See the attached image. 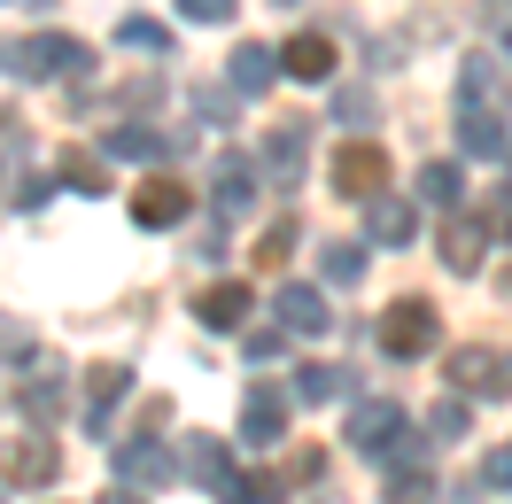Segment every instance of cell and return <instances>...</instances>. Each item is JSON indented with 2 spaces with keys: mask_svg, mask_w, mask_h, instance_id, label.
Wrapping results in <instances>:
<instances>
[{
  "mask_svg": "<svg viewBox=\"0 0 512 504\" xmlns=\"http://www.w3.org/2000/svg\"><path fill=\"white\" fill-rule=\"evenodd\" d=\"M94 63L86 47L70 32H32V39H8L0 47V70L8 78H24V86H47V78H78V70Z\"/></svg>",
  "mask_w": 512,
  "mask_h": 504,
  "instance_id": "1",
  "label": "cell"
},
{
  "mask_svg": "<svg viewBox=\"0 0 512 504\" xmlns=\"http://www.w3.org/2000/svg\"><path fill=\"white\" fill-rule=\"evenodd\" d=\"M443 380L458 388V396H489V404H505L512 396V349L497 342H466L443 357Z\"/></svg>",
  "mask_w": 512,
  "mask_h": 504,
  "instance_id": "2",
  "label": "cell"
},
{
  "mask_svg": "<svg viewBox=\"0 0 512 504\" xmlns=\"http://www.w3.org/2000/svg\"><path fill=\"white\" fill-rule=\"evenodd\" d=\"M326 179H334V194H350V202H373L388 187V148L381 140H342L334 163H326Z\"/></svg>",
  "mask_w": 512,
  "mask_h": 504,
  "instance_id": "3",
  "label": "cell"
},
{
  "mask_svg": "<svg viewBox=\"0 0 512 504\" xmlns=\"http://www.w3.org/2000/svg\"><path fill=\"white\" fill-rule=\"evenodd\" d=\"M435 334H443V318H435V303H419V295H404V303L381 311V349L388 357H427Z\"/></svg>",
  "mask_w": 512,
  "mask_h": 504,
  "instance_id": "4",
  "label": "cell"
},
{
  "mask_svg": "<svg viewBox=\"0 0 512 504\" xmlns=\"http://www.w3.org/2000/svg\"><path fill=\"white\" fill-rule=\"evenodd\" d=\"M0 473H8V489H47L63 473V442L55 435H8L0 442Z\"/></svg>",
  "mask_w": 512,
  "mask_h": 504,
  "instance_id": "5",
  "label": "cell"
},
{
  "mask_svg": "<svg viewBox=\"0 0 512 504\" xmlns=\"http://www.w3.org/2000/svg\"><path fill=\"white\" fill-rule=\"evenodd\" d=\"M303 163H311V125H303V117H280L272 140H264V179L280 194H295L303 187Z\"/></svg>",
  "mask_w": 512,
  "mask_h": 504,
  "instance_id": "6",
  "label": "cell"
},
{
  "mask_svg": "<svg viewBox=\"0 0 512 504\" xmlns=\"http://www.w3.org/2000/svg\"><path fill=\"white\" fill-rule=\"evenodd\" d=\"M350 442L365 450V458H388V450L404 442V411L388 404V396H365V404H350Z\"/></svg>",
  "mask_w": 512,
  "mask_h": 504,
  "instance_id": "7",
  "label": "cell"
},
{
  "mask_svg": "<svg viewBox=\"0 0 512 504\" xmlns=\"http://www.w3.org/2000/svg\"><path fill=\"white\" fill-rule=\"evenodd\" d=\"M210 202H218L225 218H241L256 202V156H241V148H225L218 163H210Z\"/></svg>",
  "mask_w": 512,
  "mask_h": 504,
  "instance_id": "8",
  "label": "cell"
},
{
  "mask_svg": "<svg viewBox=\"0 0 512 504\" xmlns=\"http://www.w3.org/2000/svg\"><path fill=\"white\" fill-rule=\"evenodd\" d=\"M187 210H194V187H179V179H148V187H132V225H148V233L179 225Z\"/></svg>",
  "mask_w": 512,
  "mask_h": 504,
  "instance_id": "9",
  "label": "cell"
},
{
  "mask_svg": "<svg viewBox=\"0 0 512 504\" xmlns=\"http://www.w3.org/2000/svg\"><path fill=\"white\" fill-rule=\"evenodd\" d=\"M505 63L497 55H466L458 63V109H505Z\"/></svg>",
  "mask_w": 512,
  "mask_h": 504,
  "instance_id": "10",
  "label": "cell"
},
{
  "mask_svg": "<svg viewBox=\"0 0 512 504\" xmlns=\"http://www.w3.org/2000/svg\"><path fill=\"white\" fill-rule=\"evenodd\" d=\"M249 311H256V295H249L241 280H218V287H202V295H194V318H202L210 334H233Z\"/></svg>",
  "mask_w": 512,
  "mask_h": 504,
  "instance_id": "11",
  "label": "cell"
},
{
  "mask_svg": "<svg viewBox=\"0 0 512 504\" xmlns=\"http://www.w3.org/2000/svg\"><path fill=\"white\" fill-rule=\"evenodd\" d=\"M272 311H280V326H288V334H326V326H334L326 295H319V287H303V280L280 287V295H272Z\"/></svg>",
  "mask_w": 512,
  "mask_h": 504,
  "instance_id": "12",
  "label": "cell"
},
{
  "mask_svg": "<svg viewBox=\"0 0 512 504\" xmlns=\"http://www.w3.org/2000/svg\"><path fill=\"white\" fill-rule=\"evenodd\" d=\"M505 109H458V148L481 163H505Z\"/></svg>",
  "mask_w": 512,
  "mask_h": 504,
  "instance_id": "13",
  "label": "cell"
},
{
  "mask_svg": "<svg viewBox=\"0 0 512 504\" xmlns=\"http://www.w3.org/2000/svg\"><path fill=\"white\" fill-rule=\"evenodd\" d=\"M117 473L132 489H156V481H171V450L156 435H132V442H117Z\"/></svg>",
  "mask_w": 512,
  "mask_h": 504,
  "instance_id": "14",
  "label": "cell"
},
{
  "mask_svg": "<svg viewBox=\"0 0 512 504\" xmlns=\"http://www.w3.org/2000/svg\"><path fill=\"white\" fill-rule=\"evenodd\" d=\"M225 78H233V94H272V78H288V63H280L272 47H233V55H225Z\"/></svg>",
  "mask_w": 512,
  "mask_h": 504,
  "instance_id": "15",
  "label": "cell"
},
{
  "mask_svg": "<svg viewBox=\"0 0 512 504\" xmlns=\"http://www.w3.org/2000/svg\"><path fill=\"white\" fill-rule=\"evenodd\" d=\"M280 427H288V396H280V388H249V404H241V435H249L256 450H272Z\"/></svg>",
  "mask_w": 512,
  "mask_h": 504,
  "instance_id": "16",
  "label": "cell"
},
{
  "mask_svg": "<svg viewBox=\"0 0 512 504\" xmlns=\"http://www.w3.org/2000/svg\"><path fill=\"white\" fill-rule=\"evenodd\" d=\"M280 63H288V78L319 86V78H334V39L326 32H295L288 47H280Z\"/></svg>",
  "mask_w": 512,
  "mask_h": 504,
  "instance_id": "17",
  "label": "cell"
},
{
  "mask_svg": "<svg viewBox=\"0 0 512 504\" xmlns=\"http://www.w3.org/2000/svg\"><path fill=\"white\" fill-rule=\"evenodd\" d=\"M365 225H373V241H381V249H404V241H412V202L381 187L373 202H365Z\"/></svg>",
  "mask_w": 512,
  "mask_h": 504,
  "instance_id": "18",
  "label": "cell"
},
{
  "mask_svg": "<svg viewBox=\"0 0 512 504\" xmlns=\"http://www.w3.org/2000/svg\"><path fill=\"white\" fill-rule=\"evenodd\" d=\"M101 156H117V163H156V156H171V140H163V132H148V125H109V132H101Z\"/></svg>",
  "mask_w": 512,
  "mask_h": 504,
  "instance_id": "19",
  "label": "cell"
},
{
  "mask_svg": "<svg viewBox=\"0 0 512 504\" xmlns=\"http://www.w3.org/2000/svg\"><path fill=\"white\" fill-rule=\"evenodd\" d=\"M481 241H489V225H474V218H450L443 225V264L458 272V280H474V272H481Z\"/></svg>",
  "mask_w": 512,
  "mask_h": 504,
  "instance_id": "20",
  "label": "cell"
},
{
  "mask_svg": "<svg viewBox=\"0 0 512 504\" xmlns=\"http://www.w3.org/2000/svg\"><path fill=\"white\" fill-rule=\"evenodd\" d=\"M125 365H94V380H86V427L94 435H109V411H117V396H125Z\"/></svg>",
  "mask_w": 512,
  "mask_h": 504,
  "instance_id": "21",
  "label": "cell"
},
{
  "mask_svg": "<svg viewBox=\"0 0 512 504\" xmlns=\"http://www.w3.org/2000/svg\"><path fill=\"white\" fill-rule=\"evenodd\" d=\"M16 396H24V411H32V419H63V380H55V365H47V357H32V373H24V388H16Z\"/></svg>",
  "mask_w": 512,
  "mask_h": 504,
  "instance_id": "22",
  "label": "cell"
},
{
  "mask_svg": "<svg viewBox=\"0 0 512 504\" xmlns=\"http://www.w3.org/2000/svg\"><path fill=\"white\" fill-rule=\"evenodd\" d=\"M179 466H187L202 489H225V481H233V458H225V442H218V435H194Z\"/></svg>",
  "mask_w": 512,
  "mask_h": 504,
  "instance_id": "23",
  "label": "cell"
},
{
  "mask_svg": "<svg viewBox=\"0 0 512 504\" xmlns=\"http://www.w3.org/2000/svg\"><path fill=\"white\" fill-rule=\"evenodd\" d=\"M458 194H466L458 163H419V202H435V210H458Z\"/></svg>",
  "mask_w": 512,
  "mask_h": 504,
  "instance_id": "24",
  "label": "cell"
},
{
  "mask_svg": "<svg viewBox=\"0 0 512 504\" xmlns=\"http://www.w3.org/2000/svg\"><path fill=\"white\" fill-rule=\"evenodd\" d=\"M342 388H350L342 365H295V396H303V404H334Z\"/></svg>",
  "mask_w": 512,
  "mask_h": 504,
  "instance_id": "25",
  "label": "cell"
},
{
  "mask_svg": "<svg viewBox=\"0 0 512 504\" xmlns=\"http://www.w3.org/2000/svg\"><path fill=\"white\" fill-rule=\"evenodd\" d=\"M319 272L334 287H357V280H365V249H357V241H326V249H319Z\"/></svg>",
  "mask_w": 512,
  "mask_h": 504,
  "instance_id": "26",
  "label": "cell"
},
{
  "mask_svg": "<svg viewBox=\"0 0 512 504\" xmlns=\"http://www.w3.org/2000/svg\"><path fill=\"white\" fill-rule=\"evenodd\" d=\"M288 256H295V218H272L264 233H256V264H264V272H280Z\"/></svg>",
  "mask_w": 512,
  "mask_h": 504,
  "instance_id": "27",
  "label": "cell"
},
{
  "mask_svg": "<svg viewBox=\"0 0 512 504\" xmlns=\"http://www.w3.org/2000/svg\"><path fill=\"white\" fill-rule=\"evenodd\" d=\"M218 497L225 504H280V481H272V473H233Z\"/></svg>",
  "mask_w": 512,
  "mask_h": 504,
  "instance_id": "28",
  "label": "cell"
},
{
  "mask_svg": "<svg viewBox=\"0 0 512 504\" xmlns=\"http://www.w3.org/2000/svg\"><path fill=\"white\" fill-rule=\"evenodd\" d=\"M117 47H140V55H163V47H171V32H163L156 16H125V24H117Z\"/></svg>",
  "mask_w": 512,
  "mask_h": 504,
  "instance_id": "29",
  "label": "cell"
},
{
  "mask_svg": "<svg viewBox=\"0 0 512 504\" xmlns=\"http://www.w3.org/2000/svg\"><path fill=\"white\" fill-rule=\"evenodd\" d=\"M427 435H435V442H458V435H466V396H450V404L427 411Z\"/></svg>",
  "mask_w": 512,
  "mask_h": 504,
  "instance_id": "30",
  "label": "cell"
},
{
  "mask_svg": "<svg viewBox=\"0 0 512 504\" xmlns=\"http://www.w3.org/2000/svg\"><path fill=\"white\" fill-rule=\"evenodd\" d=\"M63 179H70L78 194H109V171H101L94 156H63Z\"/></svg>",
  "mask_w": 512,
  "mask_h": 504,
  "instance_id": "31",
  "label": "cell"
},
{
  "mask_svg": "<svg viewBox=\"0 0 512 504\" xmlns=\"http://www.w3.org/2000/svg\"><path fill=\"white\" fill-rule=\"evenodd\" d=\"M233 8H241V0H179L187 24H233Z\"/></svg>",
  "mask_w": 512,
  "mask_h": 504,
  "instance_id": "32",
  "label": "cell"
},
{
  "mask_svg": "<svg viewBox=\"0 0 512 504\" xmlns=\"http://www.w3.org/2000/svg\"><path fill=\"white\" fill-rule=\"evenodd\" d=\"M334 117H342V125H365V117H373V94H365V86H342V94H334Z\"/></svg>",
  "mask_w": 512,
  "mask_h": 504,
  "instance_id": "33",
  "label": "cell"
},
{
  "mask_svg": "<svg viewBox=\"0 0 512 504\" xmlns=\"http://www.w3.org/2000/svg\"><path fill=\"white\" fill-rule=\"evenodd\" d=\"M481 225H489L497 241H512V194H505V187L489 194V210H481Z\"/></svg>",
  "mask_w": 512,
  "mask_h": 504,
  "instance_id": "34",
  "label": "cell"
},
{
  "mask_svg": "<svg viewBox=\"0 0 512 504\" xmlns=\"http://www.w3.org/2000/svg\"><path fill=\"white\" fill-rule=\"evenodd\" d=\"M481 481H489V489H512V442H505V450H489V458H481Z\"/></svg>",
  "mask_w": 512,
  "mask_h": 504,
  "instance_id": "35",
  "label": "cell"
},
{
  "mask_svg": "<svg viewBox=\"0 0 512 504\" xmlns=\"http://www.w3.org/2000/svg\"><path fill=\"white\" fill-rule=\"evenodd\" d=\"M280 357V334H249V365H272Z\"/></svg>",
  "mask_w": 512,
  "mask_h": 504,
  "instance_id": "36",
  "label": "cell"
},
{
  "mask_svg": "<svg viewBox=\"0 0 512 504\" xmlns=\"http://www.w3.org/2000/svg\"><path fill=\"white\" fill-rule=\"evenodd\" d=\"M319 473H326V458H319V450H303V458L288 466V481H319Z\"/></svg>",
  "mask_w": 512,
  "mask_h": 504,
  "instance_id": "37",
  "label": "cell"
},
{
  "mask_svg": "<svg viewBox=\"0 0 512 504\" xmlns=\"http://www.w3.org/2000/svg\"><path fill=\"white\" fill-rule=\"evenodd\" d=\"M101 504H148V497H125V489H117V497H101Z\"/></svg>",
  "mask_w": 512,
  "mask_h": 504,
  "instance_id": "38",
  "label": "cell"
},
{
  "mask_svg": "<svg viewBox=\"0 0 512 504\" xmlns=\"http://www.w3.org/2000/svg\"><path fill=\"white\" fill-rule=\"evenodd\" d=\"M505 303H512V264H505Z\"/></svg>",
  "mask_w": 512,
  "mask_h": 504,
  "instance_id": "39",
  "label": "cell"
},
{
  "mask_svg": "<svg viewBox=\"0 0 512 504\" xmlns=\"http://www.w3.org/2000/svg\"><path fill=\"white\" fill-rule=\"evenodd\" d=\"M280 8H295V0H280Z\"/></svg>",
  "mask_w": 512,
  "mask_h": 504,
  "instance_id": "40",
  "label": "cell"
}]
</instances>
